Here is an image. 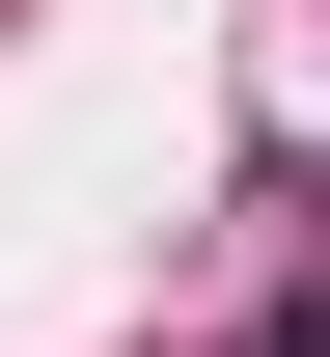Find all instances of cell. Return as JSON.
I'll return each instance as SVG.
<instances>
[{
    "mask_svg": "<svg viewBox=\"0 0 330 357\" xmlns=\"http://www.w3.org/2000/svg\"><path fill=\"white\" fill-rule=\"evenodd\" d=\"M248 357H330V330H248Z\"/></svg>",
    "mask_w": 330,
    "mask_h": 357,
    "instance_id": "1",
    "label": "cell"
}]
</instances>
